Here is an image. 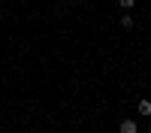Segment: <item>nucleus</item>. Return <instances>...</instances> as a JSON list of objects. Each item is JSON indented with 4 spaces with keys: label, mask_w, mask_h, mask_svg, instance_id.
<instances>
[{
    "label": "nucleus",
    "mask_w": 151,
    "mask_h": 133,
    "mask_svg": "<svg viewBox=\"0 0 151 133\" xmlns=\"http://www.w3.org/2000/svg\"><path fill=\"white\" fill-rule=\"evenodd\" d=\"M148 133H151V130H148Z\"/></svg>",
    "instance_id": "5"
},
{
    "label": "nucleus",
    "mask_w": 151,
    "mask_h": 133,
    "mask_svg": "<svg viewBox=\"0 0 151 133\" xmlns=\"http://www.w3.org/2000/svg\"><path fill=\"white\" fill-rule=\"evenodd\" d=\"M133 3H136V0H118V6H121V9H130Z\"/></svg>",
    "instance_id": "4"
},
{
    "label": "nucleus",
    "mask_w": 151,
    "mask_h": 133,
    "mask_svg": "<svg viewBox=\"0 0 151 133\" xmlns=\"http://www.w3.org/2000/svg\"><path fill=\"white\" fill-rule=\"evenodd\" d=\"M118 130H121V133H136V130H139V124H136V121H133V118H124Z\"/></svg>",
    "instance_id": "1"
},
{
    "label": "nucleus",
    "mask_w": 151,
    "mask_h": 133,
    "mask_svg": "<svg viewBox=\"0 0 151 133\" xmlns=\"http://www.w3.org/2000/svg\"><path fill=\"white\" fill-rule=\"evenodd\" d=\"M121 27H124V30H133V18H130V15H121Z\"/></svg>",
    "instance_id": "3"
},
{
    "label": "nucleus",
    "mask_w": 151,
    "mask_h": 133,
    "mask_svg": "<svg viewBox=\"0 0 151 133\" xmlns=\"http://www.w3.org/2000/svg\"><path fill=\"white\" fill-rule=\"evenodd\" d=\"M136 112H139V115H151V103L148 100H139V103H136Z\"/></svg>",
    "instance_id": "2"
}]
</instances>
